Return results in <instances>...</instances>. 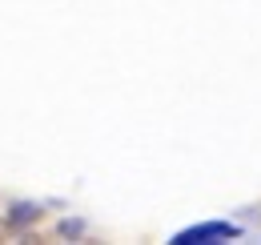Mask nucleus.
Instances as JSON below:
<instances>
[{"mask_svg":"<svg viewBox=\"0 0 261 245\" xmlns=\"http://www.w3.org/2000/svg\"><path fill=\"white\" fill-rule=\"evenodd\" d=\"M241 229L229 225V221H205V225H193V229H181L173 245H209V241H225V237H237Z\"/></svg>","mask_w":261,"mask_h":245,"instance_id":"obj_1","label":"nucleus"}]
</instances>
